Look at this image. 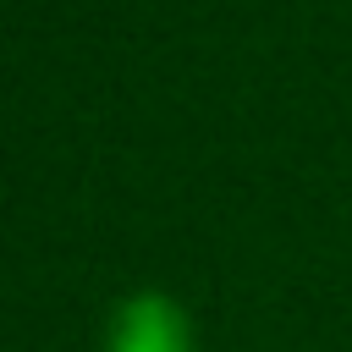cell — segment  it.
<instances>
[{"instance_id":"1","label":"cell","mask_w":352,"mask_h":352,"mask_svg":"<svg viewBox=\"0 0 352 352\" xmlns=\"http://www.w3.org/2000/svg\"><path fill=\"white\" fill-rule=\"evenodd\" d=\"M104 352H192V319L170 292H126L104 319Z\"/></svg>"}]
</instances>
